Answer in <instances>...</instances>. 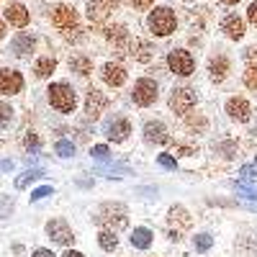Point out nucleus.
Wrapping results in <instances>:
<instances>
[{
    "instance_id": "obj_1",
    "label": "nucleus",
    "mask_w": 257,
    "mask_h": 257,
    "mask_svg": "<svg viewBox=\"0 0 257 257\" xmlns=\"http://www.w3.org/2000/svg\"><path fill=\"white\" fill-rule=\"evenodd\" d=\"M147 29L152 36L157 39H165L170 34H175L178 29V13L170 8V6H155L147 16Z\"/></svg>"
},
{
    "instance_id": "obj_2",
    "label": "nucleus",
    "mask_w": 257,
    "mask_h": 257,
    "mask_svg": "<svg viewBox=\"0 0 257 257\" xmlns=\"http://www.w3.org/2000/svg\"><path fill=\"white\" fill-rule=\"evenodd\" d=\"M49 103L52 108H57L59 113H72L75 105H77V95H75V88L70 82H52L49 85Z\"/></svg>"
},
{
    "instance_id": "obj_3",
    "label": "nucleus",
    "mask_w": 257,
    "mask_h": 257,
    "mask_svg": "<svg viewBox=\"0 0 257 257\" xmlns=\"http://www.w3.org/2000/svg\"><path fill=\"white\" fill-rule=\"evenodd\" d=\"M100 34L105 36V41L113 47V52L118 57H126V54H132V34H128L126 24H108V26H103Z\"/></svg>"
},
{
    "instance_id": "obj_4",
    "label": "nucleus",
    "mask_w": 257,
    "mask_h": 257,
    "mask_svg": "<svg viewBox=\"0 0 257 257\" xmlns=\"http://www.w3.org/2000/svg\"><path fill=\"white\" fill-rule=\"evenodd\" d=\"M95 224L108 226V231H118L126 226V206L123 203H105L95 213Z\"/></svg>"
},
{
    "instance_id": "obj_5",
    "label": "nucleus",
    "mask_w": 257,
    "mask_h": 257,
    "mask_svg": "<svg viewBox=\"0 0 257 257\" xmlns=\"http://www.w3.org/2000/svg\"><path fill=\"white\" fill-rule=\"evenodd\" d=\"M167 67L173 70L175 75H180V77H188V75H193L196 72V57H193L188 49H170V54H167Z\"/></svg>"
},
{
    "instance_id": "obj_6",
    "label": "nucleus",
    "mask_w": 257,
    "mask_h": 257,
    "mask_svg": "<svg viewBox=\"0 0 257 257\" xmlns=\"http://www.w3.org/2000/svg\"><path fill=\"white\" fill-rule=\"evenodd\" d=\"M111 13H113V11H111V6L105 3V0H85V16H88V21H90L93 29L108 26Z\"/></svg>"
},
{
    "instance_id": "obj_7",
    "label": "nucleus",
    "mask_w": 257,
    "mask_h": 257,
    "mask_svg": "<svg viewBox=\"0 0 257 257\" xmlns=\"http://www.w3.org/2000/svg\"><path fill=\"white\" fill-rule=\"evenodd\" d=\"M160 95V88L152 77H142L134 82V90H132V98L137 105H152Z\"/></svg>"
},
{
    "instance_id": "obj_8",
    "label": "nucleus",
    "mask_w": 257,
    "mask_h": 257,
    "mask_svg": "<svg viewBox=\"0 0 257 257\" xmlns=\"http://www.w3.org/2000/svg\"><path fill=\"white\" fill-rule=\"evenodd\" d=\"M52 26H57V29H62V31H70V29H75V26H80V13L72 8V6H67V3H59L54 11H52Z\"/></svg>"
},
{
    "instance_id": "obj_9",
    "label": "nucleus",
    "mask_w": 257,
    "mask_h": 257,
    "mask_svg": "<svg viewBox=\"0 0 257 257\" xmlns=\"http://www.w3.org/2000/svg\"><path fill=\"white\" fill-rule=\"evenodd\" d=\"M219 29H221V34H224L226 39H231V41H242L244 34H247V21H244L242 16H237V13H226V16L221 18Z\"/></svg>"
},
{
    "instance_id": "obj_10",
    "label": "nucleus",
    "mask_w": 257,
    "mask_h": 257,
    "mask_svg": "<svg viewBox=\"0 0 257 257\" xmlns=\"http://www.w3.org/2000/svg\"><path fill=\"white\" fill-rule=\"evenodd\" d=\"M193 105H196V90L193 88H175L173 95H170V108L180 116H185Z\"/></svg>"
},
{
    "instance_id": "obj_11",
    "label": "nucleus",
    "mask_w": 257,
    "mask_h": 257,
    "mask_svg": "<svg viewBox=\"0 0 257 257\" xmlns=\"http://www.w3.org/2000/svg\"><path fill=\"white\" fill-rule=\"evenodd\" d=\"M21 90H24V75L18 70H11V67L0 70V93L3 95H18Z\"/></svg>"
},
{
    "instance_id": "obj_12",
    "label": "nucleus",
    "mask_w": 257,
    "mask_h": 257,
    "mask_svg": "<svg viewBox=\"0 0 257 257\" xmlns=\"http://www.w3.org/2000/svg\"><path fill=\"white\" fill-rule=\"evenodd\" d=\"M105 108H108V98H105L98 88H90L88 95H85V113H88V118L95 121Z\"/></svg>"
},
{
    "instance_id": "obj_13",
    "label": "nucleus",
    "mask_w": 257,
    "mask_h": 257,
    "mask_svg": "<svg viewBox=\"0 0 257 257\" xmlns=\"http://www.w3.org/2000/svg\"><path fill=\"white\" fill-rule=\"evenodd\" d=\"M6 21L11 26H16V29H26L29 24H31V11L24 6V3H8L6 6Z\"/></svg>"
},
{
    "instance_id": "obj_14",
    "label": "nucleus",
    "mask_w": 257,
    "mask_h": 257,
    "mask_svg": "<svg viewBox=\"0 0 257 257\" xmlns=\"http://www.w3.org/2000/svg\"><path fill=\"white\" fill-rule=\"evenodd\" d=\"M100 77L105 85H111V88H121V85L126 82V67L118 62H105L103 67H100Z\"/></svg>"
},
{
    "instance_id": "obj_15",
    "label": "nucleus",
    "mask_w": 257,
    "mask_h": 257,
    "mask_svg": "<svg viewBox=\"0 0 257 257\" xmlns=\"http://www.w3.org/2000/svg\"><path fill=\"white\" fill-rule=\"evenodd\" d=\"M229 70H231V62H229L226 54H213L208 59V77L213 82H224L226 75H229Z\"/></svg>"
},
{
    "instance_id": "obj_16",
    "label": "nucleus",
    "mask_w": 257,
    "mask_h": 257,
    "mask_svg": "<svg viewBox=\"0 0 257 257\" xmlns=\"http://www.w3.org/2000/svg\"><path fill=\"white\" fill-rule=\"evenodd\" d=\"M47 234H49V239L57 242V244H70L72 242V229L67 226L64 219H52L47 224Z\"/></svg>"
},
{
    "instance_id": "obj_17",
    "label": "nucleus",
    "mask_w": 257,
    "mask_h": 257,
    "mask_svg": "<svg viewBox=\"0 0 257 257\" xmlns=\"http://www.w3.org/2000/svg\"><path fill=\"white\" fill-rule=\"evenodd\" d=\"M132 57H134V62H142V64L152 62V59H155V44H152L149 39H134Z\"/></svg>"
},
{
    "instance_id": "obj_18",
    "label": "nucleus",
    "mask_w": 257,
    "mask_h": 257,
    "mask_svg": "<svg viewBox=\"0 0 257 257\" xmlns=\"http://www.w3.org/2000/svg\"><path fill=\"white\" fill-rule=\"evenodd\" d=\"M226 113H229L231 118H237V121H247L249 113H252V108H249V103H247L244 98L234 95V98L226 100Z\"/></svg>"
},
{
    "instance_id": "obj_19",
    "label": "nucleus",
    "mask_w": 257,
    "mask_h": 257,
    "mask_svg": "<svg viewBox=\"0 0 257 257\" xmlns=\"http://www.w3.org/2000/svg\"><path fill=\"white\" fill-rule=\"evenodd\" d=\"M128 134H132V126H128L126 118H113L105 123V137L113 139V142H123Z\"/></svg>"
},
{
    "instance_id": "obj_20",
    "label": "nucleus",
    "mask_w": 257,
    "mask_h": 257,
    "mask_svg": "<svg viewBox=\"0 0 257 257\" xmlns=\"http://www.w3.org/2000/svg\"><path fill=\"white\" fill-rule=\"evenodd\" d=\"M144 137H147V142H152V144H165L167 142V128L160 121H147Z\"/></svg>"
},
{
    "instance_id": "obj_21",
    "label": "nucleus",
    "mask_w": 257,
    "mask_h": 257,
    "mask_svg": "<svg viewBox=\"0 0 257 257\" xmlns=\"http://www.w3.org/2000/svg\"><path fill=\"white\" fill-rule=\"evenodd\" d=\"M70 70L80 77H88L93 72V59L85 54H75V57H70Z\"/></svg>"
},
{
    "instance_id": "obj_22",
    "label": "nucleus",
    "mask_w": 257,
    "mask_h": 257,
    "mask_svg": "<svg viewBox=\"0 0 257 257\" xmlns=\"http://www.w3.org/2000/svg\"><path fill=\"white\" fill-rule=\"evenodd\" d=\"M34 47H36V36H31V34H18L13 39V52L18 57H26L29 52H34Z\"/></svg>"
},
{
    "instance_id": "obj_23",
    "label": "nucleus",
    "mask_w": 257,
    "mask_h": 257,
    "mask_svg": "<svg viewBox=\"0 0 257 257\" xmlns=\"http://www.w3.org/2000/svg\"><path fill=\"white\" fill-rule=\"evenodd\" d=\"M57 70V59L54 57H39L36 62H34V75L39 77V80H44V77H49L52 72Z\"/></svg>"
},
{
    "instance_id": "obj_24",
    "label": "nucleus",
    "mask_w": 257,
    "mask_h": 257,
    "mask_svg": "<svg viewBox=\"0 0 257 257\" xmlns=\"http://www.w3.org/2000/svg\"><path fill=\"white\" fill-rule=\"evenodd\" d=\"M132 244L139 247V249H147L149 244H152V231H149V229H134V234H132Z\"/></svg>"
},
{
    "instance_id": "obj_25",
    "label": "nucleus",
    "mask_w": 257,
    "mask_h": 257,
    "mask_svg": "<svg viewBox=\"0 0 257 257\" xmlns=\"http://www.w3.org/2000/svg\"><path fill=\"white\" fill-rule=\"evenodd\" d=\"M170 221H178L183 229H188L190 226V216H188V211L185 208H180V206H175V208H170Z\"/></svg>"
},
{
    "instance_id": "obj_26",
    "label": "nucleus",
    "mask_w": 257,
    "mask_h": 257,
    "mask_svg": "<svg viewBox=\"0 0 257 257\" xmlns=\"http://www.w3.org/2000/svg\"><path fill=\"white\" fill-rule=\"evenodd\" d=\"M44 178V170H29V173H24L18 180H16V188H26L29 183H36Z\"/></svg>"
},
{
    "instance_id": "obj_27",
    "label": "nucleus",
    "mask_w": 257,
    "mask_h": 257,
    "mask_svg": "<svg viewBox=\"0 0 257 257\" xmlns=\"http://www.w3.org/2000/svg\"><path fill=\"white\" fill-rule=\"evenodd\" d=\"M62 36H64V41H70V44H80V41H85V29L82 26H75V29H70V31H62Z\"/></svg>"
},
{
    "instance_id": "obj_28",
    "label": "nucleus",
    "mask_w": 257,
    "mask_h": 257,
    "mask_svg": "<svg viewBox=\"0 0 257 257\" xmlns=\"http://www.w3.org/2000/svg\"><path fill=\"white\" fill-rule=\"evenodd\" d=\"M13 113H16V111L11 108V105L0 100V128H8V126L13 123Z\"/></svg>"
},
{
    "instance_id": "obj_29",
    "label": "nucleus",
    "mask_w": 257,
    "mask_h": 257,
    "mask_svg": "<svg viewBox=\"0 0 257 257\" xmlns=\"http://www.w3.org/2000/svg\"><path fill=\"white\" fill-rule=\"evenodd\" d=\"M98 242H100V247L103 249H116V244H118V239H116V234L113 231H108V229H105V231H100V237H98Z\"/></svg>"
},
{
    "instance_id": "obj_30",
    "label": "nucleus",
    "mask_w": 257,
    "mask_h": 257,
    "mask_svg": "<svg viewBox=\"0 0 257 257\" xmlns=\"http://www.w3.org/2000/svg\"><path fill=\"white\" fill-rule=\"evenodd\" d=\"M54 152H57L59 157H72V155H75V144L67 142V139H59V142L54 144Z\"/></svg>"
},
{
    "instance_id": "obj_31",
    "label": "nucleus",
    "mask_w": 257,
    "mask_h": 257,
    "mask_svg": "<svg viewBox=\"0 0 257 257\" xmlns=\"http://www.w3.org/2000/svg\"><path fill=\"white\" fill-rule=\"evenodd\" d=\"M242 80H244V88L247 90H257V67H247Z\"/></svg>"
},
{
    "instance_id": "obj_32",
    "label": "nucleus",
    "mask_w": 257,
    "mask_h": 257,
    "mask_svg": "<svg viewBox=\"0 0 257 257\" xmlns=\"http://www.w3.org/2000/svg\"><path fill=\"white\" fill-rule=\"evenodd\" d=\"M13 198L11 196H3V198H0V219H8L11 216V213H13Z\"/></svg>"
},
{
    "instance_id": "obj_33",
    "label": "nucleus",
    "mask_w": 257,
    "mask_h": 257,
    "mask_svg": "<svg viewBox=\"0 0 257 257\" xmlns=\"http://www.w3.org/2000/svg\"><path fill=\"white\" fill-rule=\"evenodd\" d=\"M244 21H247L252 29H257V0H252V3L247 6V16H244Z\"/></svg>"
},
{
    "instance_id": "obj_34",
    "label": "nucleus",
    "mask_w": 257,
    "mask_h": 257,
    "mask_svg": "<svg viewBox=\"0 0 257 257\" xmlns=\"http://www.w3.org/2000/svg\"><path fill=\"white\" fill-rule=\"evenodd\" d=\"M128 6H132L134 11H152L155 0H128Z\"/></svg>"
},
{
    "instance_id": "obj_35",
    "label": "nucleus",
    "mask_w": 257,
    "mask_h": 257,
    "mask_svg": "<svg viewBox=\"0 0 257 257\" xmlns=\"http://www.w3.org/2000/svg\"><path fill=\"white\" fill-rule=\"evenodd\" d=\"M211 244H213V239L208 237V234H198V237H196V249L198 252H206Z\"/></svg>"
},
{
    "instance_id": "obj_36",
    "label": "nucleus",
    "mask_w": 257,
    "mask_h": 257,
    "mask_svg": "<svg viewBox=\"0 0 257 257\" xmlns=\"http://www.w3.org/2000/svg\"><path fill=\"white\" fill-rule=\"evenodd\" d=\"M242 57L247 62V67H257V47H247Z\"/></svg>"
},
{
    "instance_id": "obj_37",
    "label": "nucleus",
    "mask_w": 257,
    "mask_h": 257,
    "mask_svg": "<svg viewBox=\"0 0 257 257\" xmlns=\"http://www.w3.org/2000/svg\"><path fill=\"white\" fill-rule=\"evenodd\" d=\"M93 157H95V160H100V162H105V160H111V155H108V147H103V144L93 147Z\"/></svg>"
},
{
    "instance_id": "obj_38",
    "label": "nucleus",
    "mask_w": 257,
    "mask_h": 257,
    "mask_svg": "<svg viewBox=\"0 0 257 257\" xmlns=\"http://www.w3.org/2000/svg\"><path fill=\"white\" fill-rule=\"evenodd\" d=\"M47 196H52V185H44V188L34 190L31 193V201H41V198H47Z\"/></svg>"
},
{
    "instance_id": "obj_39",
    "label": "nucleus",
    "mask_w": 257,
    "mask_h": 257,
    "mask_svg": "<svg viewBox=\"0 0 257 257\" xmlns=\"http://www.w3.org/2000/svg\"><path fill=\"white\" fill-rule=\"evenodd\" d=\"M188 128H193V132H196V128H198V132H203V128H206V118H188Z\"/></svg>"
},
{
    "instance_id": "obj_40",
    "label": "nucleus",
    "mask_w": 257,
    "mask_h": 257,
    "mask_svg": "<svg viewBox=\"0 0 257 257\" xmlns=\"http://www.w3.org/2000/svg\"><path fill=\"white\" fill-rule=\"evenodd\" d=\"M237 193H242V196L257 201V188H244V185H237Z\"/></svg>"
},
{
    "instance_id": "obj_41",
    "label": "nucleus",
    "mask_w": 257,
    "mask_h": 257,
    "mask_svg": "<svg viewBox=\"0 0 257 257\" xmlns=\"http://www.w3.org/2000/svg\"><path fill=\"white\" fill-rule=\"evenodd\" d=\"M157 162H160L162 167H167V170H175V160L170 157V155H160V157H157Z\"/></svg>"
},
{
    "instance_id": "obj_42",
    "label": "nucleus",
    "mask_w": 257,
    "mask_h": 257,
    "mask_svg": "<svg viewBox=\"0 0 257 257\" xmlns=\"http://www.w3.org/2000/svg\"><path fill=\"white\" fill-rule=\"evenodd\" d=\"M24 144H26V149H36V147H39V137H36V134H26Z\"/></svg>"
},
{
    "instance_id": "obj_43",
    "label": "nucleus",
    "mask_w": 257,
    "mask_h": 257,
    "mask_svg": "<svg viewBox=\"0 0 257 257\" xmlns=\"http://www.w3.org/2000/svg\"><path fill=\"white\" fill-rule=\"evenodd\" d=\"M242 178H244V180H254L257 175H254V170H252V167H242Z\"/></svg>"
},
{
    "instance_id": "obj_44",
    "label": "nucleus",
    "mask_w": 257,
    "mask_h": 257,
    "mask_svg": "<svg viewBox=\"0 0 257 257\" xmlns=\"http://www.w3.org/2000/svg\"><path fill=\"white\" fill-rule=\"evenodd\" d=\"M31 257H57V254H54L52 249H36V252H34Z\"/></svg>"
},
{
    "instance_id": "obj_45",
    "label": "nucleus",
    "mask_w": 257,
    "mask_h": 257,
    "mask_svg": "<svg viewBox=\"0 0 257 257\" xmlns=\"http://www.w3.org/2000/svg\"><path fill=\"white\" fill-rule=\"evenodd\" d=\"M105 3L111 6V11H118V8L123 6V0H105Z\"/></svg>"
},
{
    "instance_id": "obj_46",
    "label": "nucleus",
    "mask_w": 257,
    "mask_h": 257,
    "mask_svg": "<svg viewBox=\"0 0 257 257\" xmlns=\"http://www.w3.org/2000/svg\"><path fill=\"white\" fill-rule=\"evenodd\" d=\"M216 3H221V6H226V8H231V6H239L242 0H216Z\"/></svg>"
},
{
    "instance_id": "obj_47",
    "label": "nucleus",
    "mask_w": 257,
    "mask_h": 257,
    "mask_svg": "<svg viewBox=\"0 0 257 257\" xmlns=\"http://www.w3.org/2000/svg\"><path fill=\"white\" fill-rule=\"evenodd\" d=\"M221 149L226 152V157H234V144H221Z\"/></svg>"
},
{
    "instance_id": "obj_48",
    "label": "nucleus",
    "mask_w": 257,
    "mask_h": 257,
    "mask_svg": "<svg viewBox=\"0 0 257 257\" xmlns=\"http://www.w3.org/2000/svg\"><path fill=\"white\" fill-rule=\"evenodd\" d=\"M62 257H85V254H80V252H75V249H67Z\"/></svg>"
},
{
    "instance_id": "obj_49",
    "label": "nucleus",
    "mask_w": 257,
    "mask_h": 257,
    "mask_svg": "<svg viewBox=\"0 0 257 257\" xmlns=\"http://www.w3.org/2000/svg\"><path fill=\"white\" fill-rule=\"evenodd\" d=\"M6 39V21H0V41Z\"/></svg>"
},
{
    "instance_id": "obj_50",
    "label": "nucleus",
    "mask_w": 257,
    "mask_h": 257,
    "mask_svg": "<svg viewBox=\"0 0 257 257\" xmlns=\"http://www.w3.org/2000/svg\"><path fill=\"white\" fill-rule=\"evenodd\" d=\"M13 167V162H0V170H11Z\"/></svg>"
},
{
    "instance_id": "obj_51",
    "label": "nucleus",
    "mask_w": 257,
    "mask_h": 257,
    "mask_svg": "<svg viewBox=\"0 0 257 257\" xmlns=\"http://www.w3.org/2000/svg\"><path fill=\"white\" fill-rule=\"evenodd\" d=\"M183 3H193V0H183Z\"/></svg>"
},
{
    "instance_id": "obj_52",
    "label": "nucleus",
    "mask_w": 257,
    "mask_h": 257,
    "mask_svg": "<svg viewBox=\"0 0 257 257\" xmlns=\"http://www.w3.org/2000/svg\"><path fill=\"white\" fill-rule=\"evenodd\" d=\"M254 165H257V157H254Z\"/></svg>"
}]
</instances>
